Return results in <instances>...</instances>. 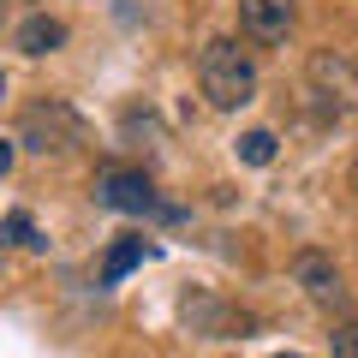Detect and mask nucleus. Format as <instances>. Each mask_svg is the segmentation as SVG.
<instances>
[{
	"mask_svg": "<svg viewBox=\"0 0 358 358\" xmlns=\"http://www.w3.org/2000/svg\"><path fill=\"white\" fill-rule=\"evenodd\" d=\"M197 90H203L209 108H221V114L257 102V66H251V54H245L239 42H227V36L203 42V54H197Z\"/></svg>",
	"mask_w": 358,
	"mask_h": 358,
	"instance_id": "1",
	"label": "nucleus"
},
{
	"mask_svg": "<svg viewBox=\"0 0 358 358\" xmlns=\"http://www.w3.org/2000/svg\"><path fill=\"white\" fill-rule=\"evenodd\" d=\"M96 203L120 209V215H155V221L185 215L179 203H162V197H155L150 173H138V167H102V173H96Z\"/></svg>",
	"mask_w": 358,
	"mask_h": 358,
	"instance_id": "2",
	"label": "nucleus"
},
{
	"mask_svg": "<svg viewBox=\"0 0 358 358\" xmlns=\"http://www.w3.org/2000/svg\"><path fill=\"white\" fill-rule=\"evenodd\" d=\"M18 143L36 150V155H66V150L84 143V120H78L66 102H36V108H24V120H18Z\"/></svg>",
	"mask_w": 358,
	"mask_h": 358,
	"instance_id": "3",
	"label": "nucleus"
},
{
	"mask_svg": "<svg viewBox=\"0 0 358 358\" xmlns=\"http://www.w3.org/2000/svg\"><path fill=\"white\" fill-rule=\"evenodd\" d=\"M293 281L305 287V299L317 310H346V287H341V268H334L329 251H299L293 257Z\"/></svg>",
	"mask_w": 358,
	"mask_h": 358,
	"instance_id": "4",
	"label": "nucleus"
},
{
	"mask_svg": "<svg viewBox=\"0 0 358 358\" xmlns=\"http://www.w3.org/2000/svg\"><path fill=\"white\" fill-rule=\"evenodd\" d=\"M293 18V0H239V30L251 42H287Z\"/></svg>",
	"mask_w": 358,
	"mask_h": 358,
	"instance_id": "5",
	"label": "nucleus"
},
{
	"mask_svg": "<svg viewBox=\"0 0 358 358\" xmlns=\"http://www.w3.org/2000/svg\"><path fill=\"white\" fill-rule=\"evenodd\" d=\"M18 48L30 54V60H42V54H54V48H66V24L60 18H48V13H30L24 24H18Z\"/></svg>",
	"mask_w": 358,
	"mask_h": 358,
	"instance_id": "6",
	"label": "nucleus"
},
{
	"mask_svg": "<svg viewBox=\"0 0 358 358\" xmlns=\"http://www.w3.org/2000/svg\"><path fill=\"white\" fill-rule=\"evenodd\" d=\"M143 257H155V245H150V239H120L114 251H108V263H102V287H120L131 268L143 263Z\"/></svg>",
	"mask_w": 358,
	"mask_h": 358,
	"instance_id": "7",
	"label": "nucleus"
},
{
	"mask_svg": "<svg viewBox=\"0 0 358 358\" xmlns=\"http://www.w3.org/2000/svg\"><path fill=\"white\" fill-rule=\"evenodd\" d=\"M0 239H13V245H30V251H42V245H48V239L36 233V221L24 215V209H13V215L0 221Z\"/></svg>",
	"mask_w": 358,
	"mask_h": 358,
	"instance_id": "8",
	"label": "nucleus"
},
{
	"mask_svg": "<svg viewBox=\"0 0 358 358\" xmlns=\"http://www.w3.org/2000/svg\"><path fill=\"white\" fill-rule=\"evenodd\" d=\"M239 162L245 167H268L275 162V131H245L239 138Z\"/></svg>",
	"mask_w": 358,
	"mask_h": 358,
	"instance_id": "9",
	"label": "nucleus"
},
{
	"mask_svg": "<svg viewBox=\"0 0 358 358\" xmlns=\"http://www.w3.org/2000/svg\"><path fill=\"white\" fill-rule=\"evenodd\" d=\"M334 358H358V322H341L334 329Z\"/></svg>",
	"mask_w": 358,
	"mask_h": 358,
	"instance_id": "10",
	"label": "nucleus"
},
{
	"mask_svg": "<svg viewBox=\"0 0 358 358\" xmlns=\"http://www.w3.org/2000/svg\"><path fill=\"white\" fill-rule=\"evenodd\" d=\"M13 162H18V143H13V138H0V179L13 173Z\"/></svg>",
	"mask_w": 358,
	"mask_h": 358,
	"instance_id": "11",
	"label": "nucleus"
},
{
	"mask_svg": "<svg viewBox=\"0 0 358 358\" xmlns=\"http://www.w3.org/2000/svg\"><path fill=\"white\" fill-rule=\"evenodd\" d=\"M352 192H358V162H352Z\"/></svg>",
	"mask_w": 358,
	"mask_h": 358,
	"instance_id": "12",
	"label": "nucleus"
},
{
	"mask_svg": "<svg viewBox=\"0 0 358 358\" xmlns=\"http://www.w3.org/2000/svg\"><path fill=\"white\" fill-rule=\"evenodd\" d=\"M0 96H6V72H0Z\"/></svg>",
	"mask_w": 358,
	"mask_h": 358,
	"instance_id": "13",
	"label": "nucleus"
},
{
	"mask_svg": "<svg viewBox=\"0 0 358 358\" xmlns=\"http://www.w3.org/2000/svg\"><path fill=\"white\" fill-rule=\"evenodd\" d=\"M275 358H299V352H275Z\"/></svg>",
	"mask_w": 358,
	"mask_h": 358,
	"instance_id": "14",
	"label": "nucleus"
},
{
	"mask_svg": "<svg viewBox=\"0 0 358 358\" xmlns=\"http://www.w3.org/2000/svg\"><path fill=\"white\" fill-rule=\"evenodd\" d=\"M0 13H6V0H0Z\"/></svg>",
	"mask_w": 358,
	"mask_h": 358,
	"instance_id": "15",
	"label": "nucleus"
}]
</instances>
